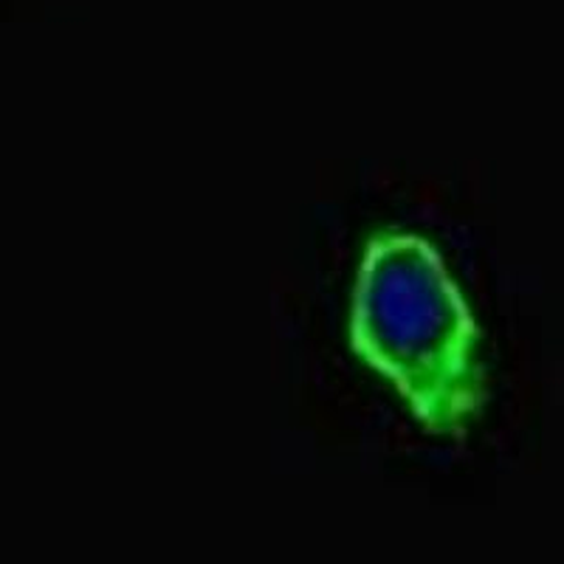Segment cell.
I'll return each mask as SVG.
<instances>
[{
    "instance_id": "cell-1",
    "label": "cell",
    "mask_w": 564,
    "mask_h": 564,
    "mask_svg": "<svg viewBox=\"0 0 564 564\" xmlns=\"http://www.w3.org/2000/svg\"><path fill=\"white\" fill-rule=\"evenodd\" d=\"M347 347L432 437L463 441L488 404L482 330L443 251L421 231L365 238L347 305Z\"/></svg>"
}]
</instances>
